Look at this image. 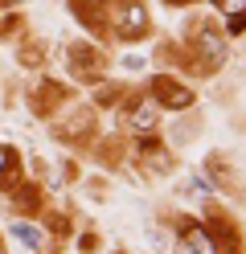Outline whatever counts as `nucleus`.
I'll use <instances>...</instances> for the list:
<instances>
[{
  "label": "nucleus",
  "mask_w": 246,
  "mask_h": 254,
  "mask_svg": "<svg viewBox=\"0 0 246 254\" xmlns=\"http://www.w3.org/2000/svg\"><path fill=\"white\" fill-rule=\"evenodd\" d=\"M152 123H156V107H152V103H140L136 115H131V127H136V131H148Z\"/></svg>",
  "instance_id": "7"
},
{
  "label": "nucleus",
  "mask_w": 246,
  "mask_h": 254,
  "mask_svg": "<svg viewBox=\"0 0 246 254\" xmlns=\"http://www.w3.org/2000/svg\"><path fill=\"white\" fill-rule=\"evenodd\" d=\"M180 254H218V246L197 221H185L180 226Z\"/></svg>",
  "instance_id": "2"
},
{
  "label": "nucleus",
  "mask_w": 246,
  "mask_h": 254,
  "mask_svg": "<svg viewBox=\"0 0 246 254\" xmlns=\"http://www.w3.org/2000/svg\"><path fill=\"white\" fill-rule=\"evenodd\" d=\"M16 164V152L12 148H0V185H8V168Z\"/></svg>",
  "instance_id": "8"
},
{
  "label": "nucleus",
  "mask_w": 246,
  "mask_h": 254,
  "mask_svg": "<svg viewBox=\"0 0 246 254\" xmlns=\"http://www.w3.org/2000/svg\"><path fill=\"white\" fill-rule=\"evenodd\" d=\"M12 238H16L25 250H41V234H37V226H29V221H16V226H12Z\"/></svg>",
  "instance_id": "5"
},
{
  "label": "nucleus",
  "mask_w": 246,
  "mask_h": 254,
  "mask_svg": "<svg viewBox=\"0 0 246 254\" xmlns=\"http://www.w3.org/2000/svg\"><path fill=\"white\" fill-rule=\"evenodd\" d=\"M201 50H205L209 62H222V58H226V41L213 33V29H201Z\"/></svg>",
  "instance_id": "6"
},
{
  "label": "nucleus",
  "mask_w": 246,
  "mask_h": 254,
  "mask_svg": "<svg viewBox=\"0 0 246 254\" xmlns=\"http://www.w3.org/2000/svg\"><path fill=\"white\" fill-rule=\"evenodd\" d=\"M152 90H156V99L168 103V107H189V103H193V90L180 86V82H172V78H156Z\"/></svg>",
  "instance_id": "3"
},
{
  "label": "nucleus",
  "mask_w": 246,
  "mask_h": 254,
  "mask_svg": "<svg viewBox=\"0 0 246 254\" xmlns=\"http://www.w3.org/2000/svg\"><path fill=\"white\" fill-rule=\"evenodd\" d=\"M115 29H119L123 37H144L148 12H144L140 0H119V4H115Z\"/></svg>",
  "instance_id": "1"
},
{
  "label": "nucleus",
  "mask_w": 246,
  "mask_h": 254,
  "mask_svg": "<svg viewBox=\"0 0 246 254\" xmlns=\"http://www.w3.org/2000/svg\"><path fill=\"white\" fill-rule=\"evenodd\" d=\"M226 21H230V33H238V29L246 25V0H218Z\"/></svg>",
  "instance_id": "4"
}]
</instances>
